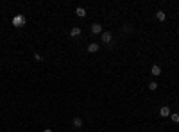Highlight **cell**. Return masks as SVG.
Instances as JSON below:
<instances>
[{"label": "cell", "instance_id": "9a60e30c", "mask_svg": "<svg viewBox=\"0 0 179 132\" xmlns=\"http://www.w3.org/2000/svg\"><path fill=\"white\" fill-rule=\"evenodd\" d=\"M43 132H52V129H43Z\"/></svg>", "mask_w": 179, "mask_h": 132}, {"label": "cell", "instance_id": "277c9868", "mask_svg": "<svg viewBox=\"0 0 179 132\" xmlns=\"http://www.w3.org/2000/svg\"><path fill=\"white\" fill-rule=\"evenodd\" d=\"M172 113H170V107H168V105H163V107L160 109V116L161 118H168Z\"/></svg>", "mask_w": 179, "mask_h": 132}, {"label": "cell", "instance_id": "4fadbf2b", "mask_svg": "<svg viewBox=\"0 0 179 132\" xmlns=\"http://www.w3.org/2000/svg\"><path fill=\"white\" fill-rule=\"evenodd\" d=\"M131 30H132V29H131V25H129V23H125V25H124V32H131Z\"/></svg>", "mask_w": 179, "mask_h": 132}, {"label": "cell", "instance_id": "52a82bcc", "mask_svg": "<svg viewBox=\"0 0 179 132\" xmlns=\"http://www.w3.org/2000/svg\"><path fill=\"white\" fill-rule=\"evenodd\" d=\"M150 73L154 75V77H160V75H161V66H160V64H154V66L150 68Z\"/></svg>", "mask_w": 179, "mask_h": 132}, {"label": "cell", "instance_id": "5bb4252c", "mask_svg": "<svg viewBox=\"0 0 179 132\" xmlns=\"http://www.w3.org/2000/svg\"><path fill=\"white\" fill-rule=\"evenodd\" d=\"M34 59H36V61H41V59H43V57H41V55H39V54H34Z\"/></svg>", "mask_w": 179, "mask_h": 132}, {"label": "cell", "instance_id": "8fae6325", "mask_svg": "<svg viewBox=\"0 0 179 132\" xmlns=\"http://www.w3.org/2000/svg\"><path fill=\"white\" fill-rule=\"evenodd\" d=\"M158 86H160V84H158L156 81H152V82H149V89H150V91H156Z\"/></svg>", "mask_w": 179, "mask_h": 132}, {"label": "cell", "instance_id": "7c38bea8", "mask_svg": "<svg viewBox=\"0 0 179 132\" xmlns=\"http://www.w3.org/2000/svg\"><path fill=\"white\" fill-rule=\"evenodd\" d=\"M170 120L174 121V123H179V113H172L170 114Z\"/></svg>", "mask_w": 179, "mask_h": 132}, {"label": "cell", "instance_id": "5b68a950", "mask_svg": "<svg viewBox=\"0 0 179 132\" xmlns=\"http://www.w3.org/2000/svg\"><path fill=\"white\" fill-rule=\"evenodd\" d=\"M72 125H74V129H83V118L75 116L74 120H72Z\"/></svg>", "mask_w": 179, "mask_h": 132}, {"label": "cell", "instance_id": "7a4b0ae2", "mask_svg": "<svg viewBox=\"0 0 179 132\" xmlns=\"http://www.w3.org/2000/svg\"><path fill=\"white\" fill-rule=\"evenodd\" d=\"M100 39H102V43L109 45L111 41H113V34H111V32H108V30H104L102 34H100Z\"/></svg>", "mask_w": 179, "mask_h": 132}, {"label": "cell", "instance_id": "6da1fadb", "mask_svg": "<svg viewBox=\"0 0 179 132\" xmlns=\"http://www.w3.org/2000/svg\"><path fill=\"white\" fill-rule=\"evenodd\" d=\"M11 23H13V27L22 29V27H25V23H27V18H25V15H15L11 20Z\"/></svg>", "mask_w": 179, "mask_h": 132}, {"label": "cell", "instance_id": "3957f363", "mask_svg": "<svg viewBox=\"0 0 179 132\" xmlns=\"http://www.w3.org/2000/svg\"><path fill=\"white\" fill-rule=\"evenodd\" d=\"M90 29H91V34H102V32H104V27L100 23H93Z\"/></svg>", "mask_w": 179, "mask_h": 132}, {"label": "cell", "instance_id": "30bf717a", "mask_svg": "<svg viewBox=\"0 0 179 132\" xmlns=\"http://www.w3.org/2000/svg\"><path fill=\"white\" fill-rule=\"evenodd\" d=\"M75 15H77L79 18H84V16H86V11H84L83 7H77V9H75Z\"/></svg>", "mask_w": 179, "mask_h": 132}, {"label": "cell", "instance_id": "9c48e42d", "mask_svg": "<svg viewBox=\"0 0 179 132\" xmlns=\"http://www.w3.org/2000/svg\"><path fill=\"white\" fill-rule=\"evenodd\" d=\"M156 18H158V22H165L167 15H165V11H158V13H156Z\"/></svg>", "mask_w": 179, "mask_h": 132}, {"label": "cell", "instance_id": "8992f818", "mask_svg": "<svg viewBox=\"0 0 179 132\" xmlns=\"http://www.w3.org/2000/svg\"><path fill=\"white\" fill-rule=\"evenodd\" d=\"M98 48H100V45H98V43H90L88 45V52H90V54H97Z\"/></svg>", "mask_w": 179, "mask_h": 132}, {"label": "cell", "instance_id": "ba28073f", "mask_svg": "<svg viewBox=\"0 0 179 132\" xmlns=\"http://www.w3.org/2000/svg\"><path fill=\"white\" fill-rule=\"evenodd\" d=\"M81 32H83L81 27H72V29H70V36H72V38H77V36H81Z\"/></svg>", "mask_w": 179, "mask_h": 132}]
</instances>
